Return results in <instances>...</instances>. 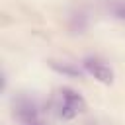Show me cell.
Wrapping results in <instances>:
<instances>
[{"label":"cell","instance_id":"cell-1","mask_svg":"<svg viewBox=\"0 0 125 125\" xmlns=\"http://www.w3.org/2000/svg\"><path fill=\"white\" fill-rule=\"evenodd\" d=\"M55 109H57V117L59 119L68 121V119H74L78 113H82L86 109V102L78 92H74L70 88H62L57 94Z\"/></svg>","mask_w":125,"mask_h":125},{"label":"cell","instance_id":"cell-2","mask_svg":"<svg viewBox=\"0 0 125 125\" xmlns=\"http://www.w3.org/2000/svg\"><path fill=\"white\" fill-rule=\"evenodd\" d=\"M84 68H86V72H90L96 80H100L102 84H111L113 82V70L102 61V59H98V57H86L84 59Z\"/></svg>","mask_w":125,"mask_h":125},{"label":"cell","instance_id":"cell-3","mask_svg":"<svg viewBox=\"0 0 125 125\" xmlns=\"http://www.w3.org/2000/svg\"><path fill=\"white\" fill-rule=\"evenodd\" d=\"M16 117L25 125L33 119H39V111H37V105L29 100V98H20L16 102Z\"/></svg>","mask_w":125,"mask_h":125},{"label":"cell","instance_id":"cell-4","mask_svg":"<svg viewBox=\"0 0 125 125\" xmlns=\"http://www.w3.org/2000/svg\"><path fill=\"white\" fill-rule=\"evenodd\" d=\"M51 66L57 70V72H62V74H68V76H80L82 72H80V68H76V66H72V64H68V62H57V61H51Z\"/></svg>","mask_w":125,"mask_h":125},{"label":"cell","instance_id":"cell-5","mask_svg":"<svg viewBox=\"0 0 125 125\" xmlns=\"http://www.w3.org/2000/svg\"><path fill=\"white\" fill-rule=\"evenodd\" d=\"M111 10H113V14H115L117 18H125V4H117V6H113Z\"/></svg>","mask_w":125,"mask_h":125},{"label":"cell","instance_id":"cell-6","mask_svg":"<svg viewBox=\"0 0 125 125\" xmlns=\"http://www.w3.org/2000/svg\"><path fill=\"white\" fill-rule=\"evenodd\" d=\"M25 125H47V123H43L41 119H33V121H29V123H25Z\"/></svg>","mask_w":125,"mask_h":125}]
</instances>
